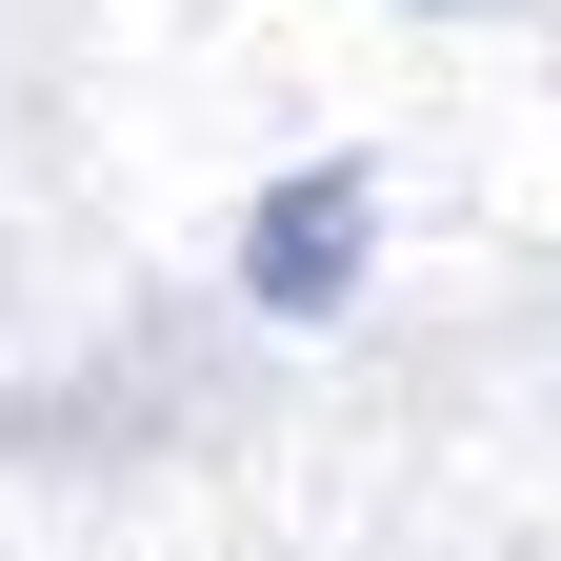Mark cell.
I'll list each match as a JSON object with an SVG mask.
<instances>
[{"mask_svg":"<svg viewBox=\"0 0 561 561\" xmlns=\"http://www.w3.org/2000/svg\"><path fill=\"white\" fill-rule=\"evenodd\" d=\"M362 221H381V201H362V161H321V181H280L261 221H241V280H261L280 321H321L341 280H362Z\"/></svg>","mask_w":561,"mask_h":561,"instance_id":"cell-1","label":"cell"}]
</instances>
